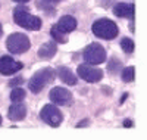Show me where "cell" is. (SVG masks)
<instances>
[{"instance_id": "1", "label": "cell", "mask_w": 147, "mask_h": 140, "mask_svg": "<svg viewBox=\"0 0 147 140\" xmlns=\"http://www.w3.org/2000/svg\"><path fill=\"white\" fill-rule=\"evenodd\" d=\"M13 19L19 27L30 30V31H38L43 25V22L38 16L31 15V12L24 6H18L13 10Z\"/></svg>"}, {"instance_id": "2", "label": "cell", "mask_w": 147, "mask_h": 140, "mask_svg": "<svg viewBox=\"0 0 147 140\" xmlns=\"http://www.w3.org/2000/svg\"><path fill=\"white\" fill-rule=\"evenodd\" d=\"M91 31L96 37L103 40H113L115 37L118 35L119 30H118V25L112 21V19H107V18H102V19H97Z\"/></svg>"}, {"instance_id": "3", "label": "cell", "mask_w": 147, "mask_h": 140, "mask_svg": "<svg viewBox=\"0 0 147 140\" xmlns=\"http://www.w3.org/2000/svg\"><path fill=\"white\" fill-rule=\"evenodd\" d=\"M55 77H56V72L52 68H43V69H40L38 72H35L32 77L30 78V81H28L30 92L34 93V94L40 93L49 83H52L55 80Z\"/></svg>"}, {"instance_id": "4", "label": "cell", "mask_w": 147, "mask_h": 140, "mask_svg": "<svg viewBox=\"0 0 147 140\" xmlns=\"http://www.w3.org/2000/svg\"><path fill=\"white\" fill-rule=\"evenodd\" d=\"M6 47H7L9 52L21 55V53H25L27 50H30L31 41H30V39H28L25 34H22V33H13V34H10L7 37Z\"/></svg>"}, {"instance_id": "5", "label": "cell", "mask_w": 147, "mask_h": 140, "mask_svg": "<svg viewBox=\"0 0 147 140\" xmlns=\"http://www.w3.org/2000/svg\"><path fill=\"white\" fill-rule=\"evenodd\" d=\"M84 59L90 65H100L106 62V50L99 43H91L84 50Z\"/></svg>"}, {"instance_id": "6", "label": "cell", "mask_w": 147, "mask_h": 140, "mask_svg": "<svg viewBox=\"0 0 147 140\" xmlns=\"http://www.w3.org/2000/svg\"><path fill=\"white\" fill-rule=\"evenodd\" d=\"M40 118L47 124V125H50V127H59L60 122H62V112L59 111L57 106L55 105H46L41 112H40Z\"/></svg>"}, {"instance_id": "7", "label": "cell", "mask_w": 147, "mask_h": 140, "mask_svg": "<svg viewBox=\"0 0 147 140\" xmlns=\"http://www.w3.org/2000/svg\"><path fill=\"white\" fill-rule=\"evenodd\" d=\"M77 74L80 78H82L87 83H97L103 78V71L91 67L90 63H82V65H80L77 69Z\"/></svg>"}, {"instance_id": "8", "label": "cell", "mask_w": 147, "mask_h": 140, "mask_svg": "<svg viewBox=\"0 0 147 140\" xmlns=\"http://www.w3.org/2000/svg\"><path fill=\"white\" fill-rule=\"evenodd\" d=\"M49 97H50V100L53 102V103L60 105V106H66V105L72 103V93L68 90V88H63V87L52 88Z\"/></svg>"}, {"instance_id": "9", "label": "cell", "mask_w": 147, "mask_h": 140, "mask_svg": "<svg viewBox=\"0 0 147 140\" xmlns=\"http://www.w3.org/2000/svg\"><path fill=\"white\" fill-rule=\"evenodd\" d=\"M22 69V63L15 60L10 56H2L0 58V74L2 75H12Z\"/></svg>"}, {"instance_id": "10", "label": "cell", "mask_w": 147, "mask_h": 140, "mask_svg": "<svg viewBox=\"0 0 147 140\" xmlns=\"http://www.w3.org/2000/svg\"><path fill=\"white\" fill-rule=\"evenodd\" d=\"M113 14L119 18H128L134 19V14H136V6L134 3H118L113 7Z\"/></svg>"}, {"instance_id": "11", "label": "cell", "mask_w": 147, "mask_h": 140, "mask_svg": "<svg viewBox=\"0 0 147 140\" xmlns=\"http://www.w3.org/2000/svg\"><path fill=\"white\" fill-rule=\"evenodd\" d=\"M7 117L9 120L12 121H21L27 117V106L22 105L21 102H13V105H12L7 111Z\"/></svg>"}, {"instance_id": "12", "label": "cell", "mask_w": 147, "mask_h": 140, "mask_svg": "<svg viewBox=\"0 0 147 140\" xmlns=\"http://www.w3.org/2000/svg\"><path fill=\"white\" fill-rule=\"evenodd\" d=\"M56 27L62 33H65V34L72 33L74 30L77 28V19L74 18V16H71V15H65V16H62V18L57 21Z\"/></svg>"}, {"instance_id": "13", "label": "cell", "mask_w": 147, "mask_h": 140, "mask_svg": "<svg viewBox=\"0 0 147 140\" xmlns=\"http://www.w3.org/2000/svg\"><path fill=\"white\" fill-rule=\"evenodd\" d=\"M56 74H57V77L62 80V83H65L68 86H75L77 84V75L74 74L68 67H59Z\"/></svg>"}, {"instance_id": "14", "label": "cell", "mask_w": 147, "mask_h": 140, "mask_svg": "<svg viewBox=\"0 0 147 140\" xmlns=\"http://www.w3.org/2000/svg\"><path fill=\"white\" fill-rule=\"evenodd\" d=\"M57 52V47L53 41H47L38 49V56L41 59H52Z\"/></svg>"}, {"instance_id": "15", "label": "cell", "mask_w": 147, "mask_h": 140, "mask_svg": "<svg viewBox=\"0 0 147 140\" xmlns=\"http://www.w3.org/2000/svg\"><path fill=\"white\" fill-rule=\"evenodd\" d=\"M60 0H37V7L47 12V14H55V6Z\"/></svg>"}, {"instance_id": "16", "label": "cell", "mask_w": 147, "mask_h": 140, "mask_svg": "<svg viewBox=\"0 0 147 140\" xmlns=\"http://www.w3.org/2000/svg\"><path fill=\"white\" fill-rule=\"evenodd\" d=\"M50 35H52V39H55L57 43H66V41H68V39L65 37V33L60 31V30L56 27V25H53V27H52Z\"/></svg>"}, {"instance_id": "17", "label": "cell", "mask_w": 147, "mask_h": 140, "mask_svg": "<svg viewBox=\"0 0 147 140\" xmlns=\"http://www.w3.org/2000/svg\"><path fill=\"white\" fill-rule=\"evenodd\" d=\"M121 77H122V80H124L125 83H131L134 80V77H136V68H134V67L124 68L122 72H121Z\"/></svg>"}, {"instance_id": "18", "label": "cell", "mask_w": 147, "mask_h": 140, "mask_svg": "<svg viewBox=\"0 0 147 140\" xmlns=\"http://www.w3.org/2000/svg\"><path fill=\"white\" fill-rule=\"evenodd\" d=\"M25 99V90L21 87H13V90L10 93V100L12 102H22Z\"/></svg>"}, {"instance_id": "19", "label": "cell", "mask_w": 147, "mask_h": 140, "mask_svg": "<svg viewBox=\"0 0 147 140\" xmlns=\"http://www.w3.org/2000/svg\"><path fill=\"white\" fill-rule=\"evenodd\" d=\"M121 47H122V50H124L125 53H132L134 52V41L131 40V39H128V37H124V39L121 40Z\"/></svg>"}, {"instance_id": "20", "label": "cell", "mask_w": 147, "mask_h": 140, "mask_svg": "<svg viewBox=\"0 0 147 140\" xmlns=\"http://www.w3.org/2000/svg\"><path fill=\"white\" fill-rule=\"evenodd\" d=\"M119 68H121V62H119L116 58H113L112 60L109 62V65H107V69H109L110 72H116Z\"/></svg>"}, {"instance_id": "21", "label": "cell", "mask_w": 147, "mask_h": 140, "mask_svg": "<svg viewBox=\"0 0 147 140\" xmlns=\"http://www.w3.org/2000/svg\"><path fill=\"white\" fill-rule=\"evenodd\" d=\"M22 83H24V78L22 77H15V78H12L9 81V86L10 87H15V86H21Z\"/></svg>"}, {"instance_id": "22", "label": "cell", "mask_w": 147, "mask_h": 140, "mask_svg": "<svg viewBox=\"0 0 147 140\" xmlns=\"http://www.w3.org/2000/svg\"><path fill=\"white\" fill-rule=\"evenodd\" d=\"M88 124H90V121H88V120H82V122L77 124V127H78V128H81V127H87Z\"/></svg>"}, {"instance_id": "23", "label": "cell", "mask_w": 147, "mask_h": 140, "mask_svg": "<svg viewBox=\"0 0 147 140\" xmlns=\"http://www.w3.org/2000/svg\"><path fill=\"white\" fill-rule=\"evenodd\" d=\"M124 127H127V128L132 127V121H131V120H125V121H124Z\"/></svg>"}, {"instance_id": "24", "label": "cell", "mask_w": 147, "mask_h": 140, "mask_svg": "<svg viewBox=\"0 0 147 140\" xmlns=\"http://www.w3.org/2000/svg\"><path fill=\"white\" fill-rule=\"evenodd\" d=\"M127 97H128V93H124V94H122V97H121V100H119V103H124V102L127 100Z\"/></svg>"}, {"instance_id": "25", "label": "cell", "mask_w": 147, "mask_h": 140, "mask_svg": "<svg viewBox=\"0 0 147 140\" xmlns=\"http://www.w3.org/2000/svg\"><path fill=\"white\" fill-rule=\"evenodd\" d=\"M13 2H18V3H25V2H28V0H13Z\"/></svg>"}, {"instance_id": "26", "label": "cell", "mask_w": 147, "mask_h": 140, "mask_svg": "<svg viewBox=\"0 0 147 140\" xmlns=\"http://www.w3.org/2000/svg\"><path fill=\"white\" fill-rule=\"evenodd\" d=\"M2 34H3V28H2V24H0V37H2Z\"/></svg>"}, {"instance_id": "27", "label": "cell", "mask_w": 147, "mask_h": 140, "mask_svg": "<svg viewBox=\"0 0 147 140\" xmlns=\"http://www.w3.org/2000/svg\"><path fill=\"white\" fill-rule=\"evenodd\" d=\"M0 125H2V117H0Z\"/></svg>"}]
</instances>
